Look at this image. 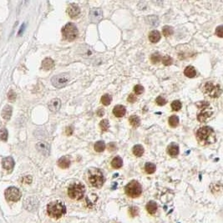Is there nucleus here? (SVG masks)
<instances>
[{"instance_id":"obj_17","label":"nucleus","mask_w":223,"mask_h":223,"mask_svg":"<svg viewBox=\"0 0 223 223\" xmlns=\"http://www.w3.org/2000/svg\"><path fill=\"white\" fill-rule=\"evenodd\" d=\"M71 161L68 156H63L58 161V166L62 169H67L70 167Z\"/></svg>"},{"instance_id":"obj_13","label":"nucleus","mask_w":223,"mask_h":223,"mask_svg":"<svg viewBox=\"0 0 223 223\" xmlns=\"http://www.w3.org/2000/svg\"><path fill=\"white\" fill-rule=\"evenodd\" d=\"M125 113H126V109L121 104H118L116 106H114V108L113 109V114L114 116L118 117V118L123 117L125 114Z\"/></svg>"},{"instance_id":"obj_14","label":"nucleus","mask_w":223,"mask_h":223,"mask_svg":"<svg viewBox=\"0 0 223 223\" xmlns=\"http://www.w3.org/2000/svg\"><path fill=\"white\" fill-rule=\"evenodd\" d=\"M49 109L53 112L58 111L61 107V101L60 99H53L52 100H50V102L48 104Z\"/></svg>"},{"instance_id":"obj_18","label":"nucleus","mask_w":223,"mask_h":223,"mask_svg":"<svg viewBox=\"0 0 223 223\" xmlns=\"http://www.w3.org/2000/svg\"><path fill=\"white\" fill-rule=\"evenodd\" d=\"M161 34L158 30H152L150 34H149V40L153 44L159 42V40H161Z\"/></svg>"},{"instance_id":"obj_20","label":"nucleus","mask_w":223,"mask_h":223,"mask_svg":"<svg viewBox=\"0 0 223 223\" xmlns=\"http://www.w3.org/2000/svg\"><path fill=\"white\" fill-rule=\"evenodd\" d=\"M211 114H212L211 111L210 112L207 111V110H203L197 115V119L200 122H206L211 116Z\"/></svg>"},{"instance_id":"obj_29","label":"nucleus","mask_w":223,"mask_h":223,"mask_svg":"<svg viewBox=\"0 0 223 223\" xmlns=\"http://www.w3.org/2000/svg\"><path fill=\"white\" fill-rule=\"evenodd\" d=\"M173 33H174L173 28L171 27V26L166 25V26H164V27L162 28V34H163V35L165 36V37H169V36H171V35H172Z\"/></svg>"},{"instance_id":"obj_1","label":"nucleus","mask_w":223,"mask_h":223,"mask_svg":"<svg viewBox=\"0 0 223 223\" xmlns=\"http://www.w3.org/2000/svg\"><path fill=\"white\" fill-rule=\"evenodd\" d=\"M196 136L201 145H211L216 141V135L211 127L203 126L196 131Z\"/></svg>"},{"instance_id":"obj_5","label":"nucleus","mask_w":223,"mask_h":223,"mask_svg":"<svg viewBox=\"0 0 223 223\" xmlns=\"http://www.w3.org/2000/svg\"><path fill=\"white\" fill-rule=\"evenodd\" d=\"M62 35L65 40L68 41H73L78 37L79 30L74 23H68L62 29Z\"/></svg>"},{"instance_id":"obj_41","label":"nucleus","mask_w":223,"mask_h":223,"mask_svg":"<svg viewBox=\"0 0 223 223\" xmlns=\"http://www.w3.org/2000/svg\"><path fill=\"white\" fill-rule=\"evenodd\" d=\"M8 98L10 101H14L15 99H16V94L13 90H10L8 94Z\"/></svg>"},{"instance_id":"obj_32","label":"nucleus","mask_w":223,"mask_h":223,"mask_svg":"<svg viewBox=\"0 0 223 223\" xmlns=\"http://www.w3.org/2000/svg\"><path fill=\"white\" fill-rule=\"evenodd\" d=\"M161 60V55H160L159 53H154V54L151 55V61L152 62V64L156 65V64H158Z\"/></svg>"},{"instance_id":"obj_35","label":"nucleus","mask_w":223,"mask_h":223,"mask_svg":"<svg viewBox=\"0 0 223 223\" xmlns=\"http://www.w3.org/2000/svg\"><path fill=\"white\" fill-rule=\"evenodd\" d=\"M162 63H163V65H165V66H170L171 65H172L173 60H172V58L168 56V55H166V56H164L163 59H162Z\"/></svg>"},{"instance_id":"obj_45","label":"nucleus","mask_w":223,"mask_h":223,"mask_svg":"<svg viewBox=\"0 0 223 223\" xmlns=\"http://www.w3.org/2000/svg\"><path fill=\"white\" fill-rule=\"evenodd\" d=\"M73 130H73L72 127L69 126L66 128V131L65 132H66V134H67L68 135H70L73 134Z\"/></svg>"},{"instance_id":"obj_24","label":"nucleus","mask_w":223,"mask_h":223,"mask_svg":"<svg viewBox=\"0 0 223 223\" xmlns=\"http://www.w3.org/2000/svg\"><path fill=\"white\" fill-rule=\"evenodd\" d=\"M111 166L114 169H119L120 167H122V166H123V160L121 159V157H119V156L114 157L111 161Z\"/></svg>"},{"instance_id":"obj_39","label":"nucleus","mask_w":223,"mask_h":223,"mask_svg":"<svg viewBox=\"0 0 223 223\" xmlns=\"http://www.w3.org/2000/svg\"><path fill=\"white\" fill-rule=\"evenodd\" d=\"M129 211H130V214L132 216H135L138 215L139 210H138V208H137V207H135V206H132V207H130V208Z\"/></svg>"},{"instance_id":"obj_38","label":"nucleus","mask_w":223,"mask_h":223,"mask_svg":"<svg viewBox=\"0 0 223 223\" xmlns=\"http://www.w3.org/2000/svg\"><path fill=\"white\" fill-rule=\"evenodd\" d=\"M156 104H158V105H160V106H162V105H165V104H166V99H165V98H163V97L158 96L156 99Z\"/></svg>"},{"instance_id":"obj_36","label":"nucleus","mask_w":223,"mask_h":223,"mask_svg":"<svg viewBox=\"0 0 223 223\" xmlns=\"http://www.w3.org/2000/svg\"><path fill=\"white\" fill-rule=\"evenodd\" d=\"M0 140L3 141H7L8 140V130L5 128H3L0 130Z\"/></svg>"},{"instance_id":"obj_46","label":"nucleus","mask_w":223,"mask_h":223,"mask_svg":"<svg viewBox=\"0 0 223 223\" xmlns=\"http://www.w3.org/2000/svg\"><path fill=\"white\" fill-rule=\"evenodd\" d=\"M104 111L103 109H99V111H98V115H99V116H102V115H104Z\"/></svg>"},{"instance_id":"obj_21","label":"nucleus","mask_w":223,"mask_h":223,"mask_svg":"<svg viewBox=\"0 0 223 223\" xmlns=\"http://www.w3.org/2000/svg\"><path fill=\"white\" fill-rule=\"evenodd\" d=\"M157 207H158V206H157V204L153 201H149L146 205L147 211H148V213L151 214V215H154V214L156 213V211H157Z\"/></svg>"},{"instance_id":"obj_19","label":"nucleus","mask_w":223,"mask_h":223,"mask_svg":"<svg viewBox=\"0 0 223 223\" xmlns=\"http://www.w3.org/2000/svg\"><path fill=\"white\" fill-rule=\"evenodd\" d=\"M55 66V62L52 59L50 58H46L45 60H43L42 62V68L45 70H52L53 68Z\"/></svg>"},{"instance_id":"obj_3","label":"nucleus","mask_w":223,"mask_h":223,"mask_svg":"<svg viewBox=\"0 0 223 223\" xmlns=\"http://www.w3.org/2000/svg\"><path fill=\"white\" fill-rule=\"evenodd\" d=\"M88 179H89L90 185L95 188H100L104 183V174L99 169H90L89 171Z\"/></svg>"},{"instance_id":"obj_23","label":"nucleus","mask_w":223,"mask_h":223,"mask_svg":"<svg viewBox=\"0 0 223 223\" xmlns=\"http://www.w3.org/2000/svg\"><path fill=\"white\" fill-rule=\"evenodd\" d=\"M12 107L10 105H6L2 111V116L3 117V119L8 120L11 115H12Z\"/></svg>"},{"instance_id":"obj_2","label":"nucleus","mask_w":223,"mask_h":223,"mask_svg":"<svg viewBox=\"0 0 223 223\" xmlns=\"http://www.w3.org/2000/svg\"><path fill=\"white\" fill-rule=\"evenodd\" d=\"M47 212L49 216L53 218L59 219L66 213V206L62 201H52L48 204Z\"/></svg>"},{"instance_id":"obj_16","label":"nucleus","mask_w":223,"mask_h":223,"mask_svg":"<svg viewBox=\"0 0 223 223\" xmlns=\"http://www.w3.org/2000/svg\"><path fill=\"white\" fill-rule=\"evenodd\" d=\"M36 148L40 152H41L42 154L45 155V156H48L49 153H50V146L45 143V142H40L38 143L37 146H36Z\"/></svg>"},{"instance_id":"obj_44","label":"nucleus","mask_w":223,"mask_h":223,"mask_svg":"<svg viewBox=\"0 0 223 223\" xmlns=\"http://www.w3.org/2000/svg\"><path fill=\"white\" fill-rule=\"evenodd\" d=\"M24 183L30 184L32 182V177H31V176H26V177L24 178Z\"/></svg>"},{"instance_id":"obj_4","label":"nucleus","mask_w":223,"mask_h":223,"mask_svg":"<svg viewBox=\"0 0 223 223\" xmlns=\"http://www.w3.org/2000/svg\"><path fill=\"white\" fill-rule=\"evenodd\" d=\"M85 193V187L81 183H74L68 188V195L73 200H81Z\"/></svg>"},{"instance_id":"obj_26","label":"nucleus","mask_w":223,"mask_h":223,"mask_svg":"<svg viewBox=\"0 0 223 223\" xmlns=\"http://www.w3.org/2000/svg\"><path fill=\"white\" fill-rule=\"evenodd\" d=\"M129 121L130 124L132 126L136 128L141 125V119L137 115H132L129 118Z\"/></svg>"},{"instance_id":"obj_31","label":"nucleus","mask_w":223,"mask_h":223,"mask_svg":"<svg viewBox=\"0 0 223 223\" xmlns=\"http://www.w3.org/2000/svg\"><path fill=\"white\" fill-rule=\"evenodd\" d=\"M111 101L112 97L111 95H109V94H105L101 97V103L104 104V105H109V104H110Z\"/></svg>"},{"instance_id":"obj_12","label":"nucleus","mask_w":223,"mask_h":223,"mask_svg":"<svg viewBox=\"0 0 223 223\" xmlns=\"http://www.w3.org/2000/svg\"><path fill=\"white\" fill-rule=\"evenodd\" d=\"M2 165L3 167L7 170V171H11L13 170V168L14 167V161L12 157H5V158L3 159L2 161Z\"/></svg>"},{"instance_id":"obj_43","label":"nucleus","mask_w":223,"mask_h":223,"mask_svg":"<svg viewBox=\"0 0 223 223\" xmlns=\"http://www.w3.org/2000/svg\"><path fill=\"white\" fill-rule=\"evenodd\" d=\"M108 150H109V151H114L116 150V145L113 143V142L109 143L108 145Z\"/></svg>"},{"instance_id":"obj_37","label":"nucleus","mask_w":223,"mask_h":223,"mask_svg":"<svg viewBox=\"0 0 223 223\" xmlns=\"http://www.w3.org/2000/svg\"><path fill=\"white\" fill-rule=\"evenodd\" d=\"M134 92L135 94H141L144 92V87L141 85V84H136L134 87Z\"/></svg>"},{"instance_id":"obj_6","label":"nucleus","mask_w":223,"mask_h":223,"mask_svg":"<svg viewBox=\"0 0 223 223\" xmlns=\"http://www.w3.org/2000/svg\"><path fill=\"white\" fill-rule=\"evenodd\" d=\"M125 193L132 198L139 197L142 193L141 185L137 181H131L125 186Z\"/></svg>"},{"instance_id":"obj_9","label":"nucleus","mask_w":223,"mask_h":223,"mask_svg":"<svg viewBox=\"0 0 223 223\" xmlns=\"http://www.w3.org/2000/svg\"><path fill=\"white\" fill-rule=\"evenodd\" d=\"M5 198L8 201H13V202H16V201H19L21 198V192L18 188L13 187V186H10L4 192Z\"/></svg>"},{"instance_id":"obj_40","label":"nucleus","mask_w":223,"mask_h":223,"mask_svg":"<svg viewBox=\"0 0 223 223\" xmlns=\"http://www.w3.org/2000/svg\"><path fill=\"white\" fill-rule=\"evenodd\" d=\"M216 35L220 38L223 37V30H222V25H220L216 29Z\"/></svg>"},{"instance_id":"obj_10","label":"nucleus","mask_w":223,"mask_h":223,"mask_svg":"<svg viewBox=\"0 0 223 223\" xmlns=\"http://www.w3.org/2000/svg\"><path fill=\"white\" fill-rule=\"evenodd\" d=\"M89 19L92 23L97 24L101 21V19H103V11L100 8H92L89 11Z\"/></svg>"},{"instance_id":"obj_34","label":"nucleus","mask_w":223,"mask_h":223,"mask_svg":"<svg viewBox=\"0 0 223 223\" xmlns=\"http://www.w3.org/2000/svg\"><path fill=\"white\" fill-rule=\"evenodd\" d=\"M182 104L180 100H175L171 103V109L173 111H179L181 109Z\"/></svg>"},{"instance_id":"obj_30","label":"nucleus","mask_w":223,"mask_h":223,"mask_svg":"<svg viewBox=\"0 0 223 223\" xmlns=\"http://www.w3.org/2000/svg\"><path fill=\"white\" fill-rule=\"evenodd\" d=\"M169 125H171V127H175L178 126L179 125V117L176 116V115H172L169 118Z\"/></svg>"},{"instance_id":"obj_28","label":"nucleus","mask_w":223,"mask_h":223,"mask_svg":"<svg viewBox=\"0 0 223 223\" xmlns=\"http://www.w3.org/2000/svg\"><path fill=\"white\" fill-rule=\"evenodd\" d=\"M105 144H104V141H97L94 146V151L96 152H103V151L105 150Z\"/></svg>"},{"instance_id":"obj_42","label":"nucleus","mask_w":223,"mask_h":223,"mask_svg":"<svg viewBox=\"0 0 223 223\" xmlns=\"http://www.w3.org/2000/svg\"><path fill=\"white\" fill-rule=\"evenodd\" d=\"M127 100H128V102H130V103H135V102L137 100V98L136 96H135V94H130L128 96V98H127Z\"/></svg>"},{"instance_id":"obj_15","label":"nucleus","mask_w":223,"mask_h":223,"mask_svg":"<svg viewBox=\"0 0 223 223\" xmlns=\"http://www.w3.org/2000/svg\"><path fill=\"white\" fill-rule=\"evenodd\" d=\"M179 146L175 144V143H171V145H169L167 147V153L171 156V157H176L179 155Z\"/></svg>"},{"instance_id":"obj_27","label":"nucleus","mask_w":223,"mask_h":223,"mask_svg":"<svg viewBox=\"0 0 223 223\" xmlns=\"http://www.w3.org/2000/svg\"><path fill=\"white\" fill-rule=\"evenodd\" d=\"M156 170V166L155 164L151 163V162H147L145 165V171L147 174H153Z\"/></svg>"},{"instance_id":"obj_22","label":"nucleus","mask_w":223,"mask_h":223,"mask_svg":"<svg viewBox=\"0 0 223 223\" xmlns=\"http://www.w3.org/2000/svg\"><path fill=\"white\" fill-rule=\"evenodd\" d=\"M184 74L188 78H194L196 75V70L193 66H187L184 70Z\"/></svg>"},{"instance_id":"obj_7","label":"nucleus","mask_w":223,"mask_h":223,"mask_svg":"<svg viewBox=\"0 0 223 223\" xmlns=\"http://www.w3.org/2000/svg\"><path fill=\"white\" fill-rule=\"evenodd\" d=\"M203 91L205 94L211 98H218L221 94V88L220 84H213L211 82H207L204 84Z\"/></svg>"},{"instance_id":"obj_8","label":"nucleus","mask_w":223,"mask_h":223,"mask_svg":"<svg viewBox=\"0 0 223 223\" xmlns=\"http://www.w3.org/2000/svg\"><path fill=\"white\" fill-rule=\"evenodd\" d=\"M70 80V74L68 73H64V74H60L58 75H55L52 78L51 82L52 84L56 88H63V87L66 86Z\"/></svg>"},{"instance_id":"obj_33","label":"nucleus","mask_w":223,"mask_h":223,"mask_svg":"<svg viewBox=\"0 0 223 223\" xmlns=\"http://www.w3.org/2000/svg\"><path fill=\"white\" fill-rule=\"evenodd\" d=\"M99 127H100L102 131H107L109 128V120L107 119H103V120H101L100 123H99Z\"/></svg>"},{"instance_id":"obj_25","label":"nucleus","mask_w":223,"mask_h":223,"mask_svg":"<svg viewBox=\"0 0 223 223\" xmlns=\"http://www.w3.org/2000/svg\"><path fill=\"white\" fill-rule=\"evenodd\" d=\"M132 151H133V154H134L135 156H137V157H141V156H143L145 151L141 145H135V146L133 147Z\"/></svg>"},{"instance_id":"obj_11","label":"nucleus","mask_w":223,"mask_h":223,"mask_svg":"<svg viewBox=\"0 0 223 223\" xmlns=\"http://www.w3.org/2000/svg\"><path fill=\"white\" fill-rule=\"evenodd\" d=\"M67 13L70 18L75 19V18L79 17V13H80V8L78 5L72 3L68 7Z\"/></svg>"}]
</instances>
